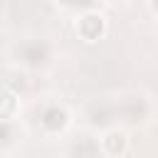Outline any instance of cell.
Segmentation results:
<instances>
[{"label": "cell", "mask_w": 158, "mask_h": 158, "mask_svg": "<svg viewBox=\"0 0 158 158\" xmlns=\"http://www.w3.org/2000/svg\"><path fill=\"white\" fill-rule=\"evenodd\" d=\"M62 10H91V2L94 0H54Z\"/></svg>", "instance_id": "52a82bcc"}, {"label": "cell", "mask_w": 158, "mask_h": 158, "mask_svg": "<svg viewBox=\"0 0 158 158\" xmlns=\"http://www.w3.org/2000/svg\"><path fill=\"white\" fill-rule=\"evenodd\" d=\"M74 30H77L79 40H84L86 44H91V42H99V40L106 35L109 22H106V15H104V12H99V10L91 7V10H84V12L77 15Z\"/></svg>", "instance_id": "6da1fadb"}, {"label": "cell", "mask_w": 158, "mask_h": 158, "mask_svg": "<svg viewBox=\"0 0 158 158\" xmlns=\"http://www.w3.org/2000/svg\"><path fill=\"white\" fill-rule=\"evenodd\" d=\"M20 114V96L10 86H0V121H15Z\"/></svg>", "instance_id": "8992f818"}, {"label": "cell", "mask_w": 158, "mask_h": 158, "mask_svg": "<svg viewBox=\"0 0 158 158\" xmlns=\"http://www.w3.org/2000/svg\"><path fill=\"white\" fill-rule=\"evenodd\" d=\"M15 54H17V62H22V64L30 67V69H40V67L49 64V59H52L49 44H47L44 40H37V37L25 40L22 44H17Z\"/></svg>", "instance_id": "3957f363"}, {"label": "cell", "mask_w": 158, "mask_h": 158, "mask_svg": "<svg viewBox=\"0 0 158 158\" xmlns=\"http://www.w3.org/2000/svg\"><path fill=\"white\" fill-rule=\"evenodd\" d=\"M0 40H2V32H0Z\"/></svg>", "instance_id": "9c48e42d"}, {"label": "cell", "mask_w": 158, "mask_h": 158, "mask_svg": "<svg viewBox=\"0 0 158 158\" xmlns=\"http://www.w3.org/2000/svg\"><path fill=\"white\" fill-rule=\"evenodd\" d=\"M111 2H118V0H111ZM121 2H126V0H121Z\"/></svg>", "instance_id": "ba28073f"}, {"label": "cell", "mask_w": 158, "mask_h": 158, "mask_svg": "<svg viewBox=\"0 0 158 158\" xmlns=\"http://www.w3.org/2000/svg\"><path fill=\"white\" fill-rule=\"evenodd\" d=\"M99 148H101V156H109V158H118L128 151V133L118 126H109L101 136H99Z\"/></svg>", "instance_id": "277c9868"}, {"label": "cell", "mask_w": 158, "mask_h": 158, "mask_svg": "<svg viewBox=\"0 0 158 158\" xmlns=\"http://www.w3.org/2000/svg\"><path fill=\"white\" fill-rule=\"evenodd\" d=\"M69 156L72 158H101L99 138H94V136H79L77 141H72Z\"/></svg>", "instance_id": "5b68a950"}, {"label": "cell", "mask_w": 158, "mask_h": 158, "mask_svg": "<svg viewBox=\"0 0 158 158\" xmlns=\"http://www.w3.org/2000/svg\"><path fill=\"white\" fill-rule=\"evenodd\" d=\"M69 123H72V114H69V109L64 104L49 101V104H44L40 109V128H42V133L59 136V133H64L69 128Z\"/></svg>", "instance_id": "7a4b0ae2"}]
</instances>
